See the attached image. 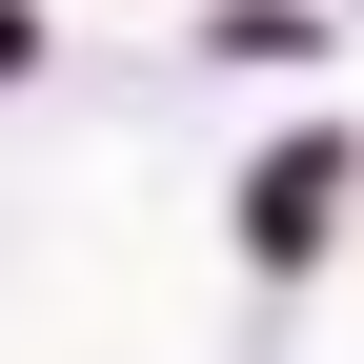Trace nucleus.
<instances>
[{
  "label": "nucleus",
  "mask_w": 364,
  "mask_h": 364,
  "mask_svg": "<svg viewBox=\"0 0 364 364\" xmlns=\"http://www.w3.org/2000/svg\"><path fill=\"white\" fill-rule=\"evenodd\" d=\"M324 203H344V142H284V162H263V263L324 243Z\"/></svg>",
  "instance_id": "1"
},
{
  "label": "nucleus",
  "mask_w": 364,
  "mask_h": 364,
  "mask_svg": "<svg viewBox=\"0 0 364 364\" xmlns=\"http://www.w3.org/2000/svg\"><path fill=\"white\" fill-rule=\"evenodd\" d=\"M0 81H21V21H0Z\"/></svg>",
  "instance_id": "2"
}]
</instances>
